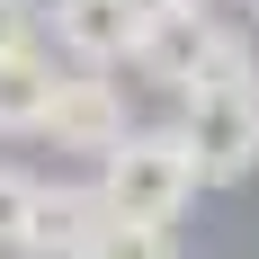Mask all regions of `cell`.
I'll use <instances>...</instances> for the list:
<instances>
[{"label":"cell","mask_w":259,"mask_h":259,"mask_svg":"<svg viewBox=\"0 0 259 259\" xmlns=\"http://www.w3.org/2000/svg\"><path fill=\"white\" fill-rule=\"evenodd\" d=\"M36 197H45V179H36V170H18V161H0V259H27Z\"/></svg>","instance_id":"9c48e42d"},{"label":"cell","mask_w":259,"mask_h":259,"mask_svg":"<svg viewBox=\"0 0 259 259\" xmlns=\"http://www.w3.org/2000/svg\"><path fill=\"white\" fill-rule=\"evenodd\" d=\"M250 27H259V0H250Z\"/></svg>","instance_id":"4fadbf2b"},{"label":"cell","mask_w":259,"mask_h":259,"mask_svg":"<svg viewBox=\"0 0 259 259\" xmlns=\"http://www.w3.org/2000/svg\"><path fill=\"white\" fill-rule=\"evenodd\" d=\"M197 152H188L179 125H134L116 152L99 161V197L116 224H179L188 206H197Z\"/></svg>","instance_id":"6da1fadb"},{"label":"cell","mask_w":259,"mask_h":259,"mask_svg":"<svg viewBox=\"0 0 259 259\" xmlns=\"http://www.w3.org/2000/svg\"><path fill=\"white\" fill-rule=\"evenodd\" d=\"M143 27H152V0H45V36L72 54L80 72H116V63H134Z\"/></svg>","instance_id":"277c9868"},{"label":"cell","mask_w":259,"mask_h":259,"mask_svg":"<svg viewBox=\"0 0 259 259\" xmlns=\"http://www.w3.org/2000/svg\"><path fill=\"white\" fill-rule=\"evenodd\" d=\"M90 259H179V233L170 224H107Z\"/></svg>","instance_id":"30bf717a"},{"label":"cell","mask_w":259,"mask_h":259,"mask_svg":"<svg viewBox=\"0 0 259 259\" xmlns=\"http://www.w3.org/2000/svg\"><path fill=\"white\" fill-rule=\"evenodd\" d=\"M161 9H214V0H161Z\"/></svg>","instance_id":"7c38bea8"},{"label":"cell","mask_w":259,"mask_h":259,"mask_svg":"<svg viewBox=\"0 0 259 259\" xmlns=\"http://www.w3.org/2000/svg\"><path fill=\"white\" fill-rule=\"evenodd\" d=\"M45 45V0H0V63Z\"/></svg>","instance_id":"8fae6325"},{"label":"cell","mask_w":259,"mask_h":259,"mask_svg":"<svg viewBox=\"0 0 259 259\" xmlns=\"http://www.w3.org/2000/svg\"><path fill=\"white\" fill-rule=\"evenodd\" d=\"M241 80H259V27L214 18V36H206V63H197V80H188L179 99H197V90H241Z\"/></svg>","instance_id":"ba28073f"},{"label":"cell","mask_w":259,"mask_h":259,"mask_svg":"<svg viewBox=\"0 0 259 259\" xmlns=\"http://www.w3.org/2000/svg\"><path fill=\"white\" fill-rule=\"evenodd\" d=\"M125 134H134V116H125V80L80 72V63L54 80V107H45V143H54V152H90V161H107Z\"/></svg>","instance_id":"3957f363"},{"label":"cell","mask_w":259,"mask_h":259,"mask_svg":"<svg viewBox=\"0 0 259 259\" xmlns=\"http://www.w3.org/2000/svg\"><path fill=\"white\" fill-rule=\"evenodd\" d=\"M107 224H116V214H107L99 179H45L36 224H27V259H90Z\"/></svg>","instance_id":"5b68a950"},{"label":"cell","mask_w":259,"mask_h":259,"mask_svg":"<svg viewBox=\"0 0 259 259\" xmlns=\"http://www.w3.org/2000/svg\"><path fill=\"white\" fill-rule=\"evenodd\" d=\"M179 134H188V152H197V179H206V188H241V179L259 170V80L179 99Z\"/></svg>","instance_id":"7a4b0ae2"},{"label":"cell","mask_w":259,"mask_h":259,"mask_svg":"<svg viewBox=\"0 0 259 259\" xmlns=\"http://www.w3.org/2000/svg\"><path fill=\"white\" fill-rule=\"evenodd\" d=\"M206 36H214V9H161L152 0V27H143V45H134V72L161 80V90H188L197 63H206Z\"/></svg>","instance_id":"8992f818"},{"label":"cell","mask_w":259,"mask_h":259,"mask_svg":"<svg viewBox=\"0 0 259 259\" xmlns=\"http://www.w3.org/2000/svg\"><path fill=\"white\" fill-rule=\"evenodd\" d=\"M54 54L36 45V54H9L0 63V134L18 143V134H45V107H54Z\"/></svg>","instance_id":"52a82bcc"}]
</instances>
